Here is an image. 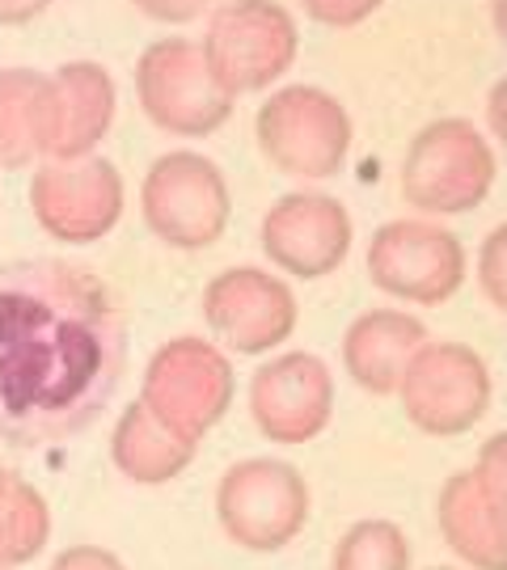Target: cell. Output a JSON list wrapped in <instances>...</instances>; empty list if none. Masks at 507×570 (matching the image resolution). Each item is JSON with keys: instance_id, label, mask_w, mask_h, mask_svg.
Listing matches in <instances>:
<instances>
[{"instance_id": "6da1fadb", "label": "cell", "mask_w": 507, "mask_h": 570, "mask_svg": "<svg viewBox=\"0 0 507 570\" xmlns=\"http://www.w3.org/2000/svg\"><path fill=\"white\" fill-rule=\"evenodd\" d=\"M127 322L110 284L60 258L0 266V440L47 449L110 406Z\"/></svg>"}, {"instance_id": "7a4b0ae2", "label": "cell", "mask_w": 507, "mask_h": 570, "mask_svg": "<svg viewBox=\"0 0 507 570\" xmlns=\"http://www.w3.org/2000/svg\"><path fill=\"white\" fill-rule=\"evenodd\" d=\"M237 397V372L228 351L199 334H178L162 343L140 376V402L169 431L203 444Z\"/></svg>"}, {"instance_id": "3957f363", "label": "cell", "mask_w": 507, "mask_h": 570, "mask_svg": "<svg viewBox=\"0 0 507 570\" xmlns=\"http://www.w3.org/2000/svg\"><path fill=\"white\" fill-rule=\"evenodd\" d=\"M495 174V148L474 122L436 119L406 144L398 186L406 204L427 216H466L487 204Z\"/></svg>"}, {"instance_id": "277c9868", "label": "cell", "mask_w": 507, "mask_h": 570, "mask_svg": "<svg viewBox=\"0 0 507 570\" xmlns=\"http://www.w3.org/2000/svg\"><path fill=\"white\" fill-rule=\"evenodd\" d=\"M313 494L304 473L280 456H245L216 482V520L233 546L250 553H280L304 532Z\"/></svg>"}, {"instance_id": "5b68a950", "label": "cell", "mask_w": 507, "mask_h": 570, "mask_svg": "<svg viewBox=\"0 0 507 570\" xmlns=\"http://www.w3.org/2000/svg\"><path fill=\"white\" fill-rule=\"evenodd\" d=\"M351 115L347 106L325 94L322 85H284L275 89L254 119V140L266 165L287 178L325 183L347 165L351 153Z\"/></svg>"}, {"instance_id": "8992f818", "label": "cell", "mask_w": 507, "mask_h": 570, "mask_svg": "<svg viewBox=\"0 0 507 570\" xmlns=\"http://www.w3.org/2000/svg\"><path fill=\"white\" fill-rule=\"evenodd\" d=\"M136 98L157 131L183 136V140L216 136L237 102L216 81L212 63L203 56V42L183 35L144 47V56L136 60Z\"/></svg>"}, {"instance_id": "52a82bcc", "label": "cell", "mask_w": 507, "mask_h": 570, "mask_svg": "<svg viewBox=\"0 0 507 570\" xmlns=\"http://www.w3.org/2000/svg\"><path fill=\"white\" fill-rule=\"evenodd\" d=\"M140 216L157 242L174 249H207L233 216L228 178L212 157L178 148L148 165L140 183Z\"/></svg>"}, {"instance_id": "ba28073f", "label": "cell", "mask_w": 507, "mask_h": 570, "mask_svg": "<svg viewBox=\"0 0 507 570\" xmlns=\"http://www.w3.org/2000/svg\"><path fill=\"white\" fill-rule=\"evenodd\" d=\"M301 30L280 0H224L203 30V56L228 98L259 94L296 63Z\"/></svg>"}, {"instance_id": "9c48e42d", "label": "cell", "mask_w": 507, "mask_h": 570, "mask_svg": "<svg viewBox=\"0 0 507 570\" xmlns=\"http://www.w3.org/2000/svg\"><path fill=\"white\" fill-rule=\"evenodd\" d=\"M490 393H495L490 367L474 346L427 338L406 364L398 402L415 431L431 440H457L487 419Z\"/></svg>"}, {"instance_id": "30bf717a", "label": "cell", "mask_w": 507, "mask_h": 570, "mask_svg": "<svg viewBox=\"0 0 507 570\" xmlns=\"http://www.w3.org/2000/svg\"><path fill=\"white\" fill-rule=\"evenodd\" d=\"M368 279L389 301L448 305L466 284V245L436 220H389L368 242Z\"/></svg>"}, {"instance_id": "8fae6325", "label": "cell", "mask_w": 507, "mask_h": 570, "mask_svg": "<svg viewBox=\"0 0 507 570\" xmlns=\"http://www.w3.org/2000/svg\"><path fill=\"white\" fill-rule=\"evenodd\" d=\"M127 186L106 157L81 161H42L30 178L35 225L60 245H94L110 237L123 220Z\"/></svg>"}, {"instance_id": "7c38bea8", "label": "cell", "mask_w": 507, "mask_h": 570, "mask_svg": "<svg viewBox=\"0 0 507 570\" xmlns=\"http://www.w3.org/2000/svg\"><path fill=\"white\" fill-rule=\"evenodd\" d=\"M203 322L233 355H266L296 334V292L263 266H228L203 287Z\"/></svg>"}, {"instance_id": "4fadbf2b", "label": "cell", "mask_w": 507, "mask_h": 570, "mask_svg": "<svg viewBox=\"0 0 507 570\" xmlns=\"http://www.w3.org/2000/svg\"><path fill=\"white\" fill-rule=\"evenodd\" d=\"M245 402L271 444H313L334 419V372L313 351H284L254 367Z\"/></svg>"}, {"instance_id": "5bb4252c", "label": "cell", "mask_w": 507, "mask_h": 570, "mask_svg": "<svg viewBox=\"0 0 507 570\" xmlns=\"http://www.w3.org/2000/svg\"><path fill=\"white\" fill-rule=\"evenodd\" d=\"M351 212L325 190H292L263 216L259 245L266 263L292 279H325L351 254Z\"/></svg>"}, {"instance_id": "9a60e30c", "label": "cell", "mask_w": 507, "mask_h": 570, "mask_svg": "<svg viewBox=\"0 0 507 570\" xmlns=\"http://www.w3.org/2000/svg\"><path fill=\"white\" fill-rule=\"evenodd\" d=\"M115 77L94 60L60 63L51 72V127H47V161H81L94 157L115 122Z\"/></svg>"}, {"instance_id": "2e32d148", "label": "cell", "mask_w": 507, "mask_h": 570, "mask_svg": "<svg viewBox=\"0 0 507 570\" xmlns=\"http://www.w3.org/2000/svg\"><path fill=\"white\" fill-rule=\"evenodd\" d=\"M436 529L469 570H507V503L478 469H457L436 494Z\"/></svg>"}, {"instance_id": "e0dca14e", "label": "cell", "mask_w": 507, "mask_h": 570, "mask_svg": "<svg viewBox=\"0 0 507 570\" xmlns=\"http://www.w3.org/2000/svg\"><path fill=\"white\" fill-rule=\"evenodd\" d=\"M427 343V326L406 308H364L343 330V367L372 397H393L406 376V364Z\"/></svg>"}, {"instance_id": "ac0fdd59", "label": "cell", "mask_w": 507, "mask_h": 570, "mask_svg": "<svg viewBox=\"0 0 507 570\" xmlns=\"http://www.w3.org/2000/svg\"><path fill=\"white\" fill-rule=\"evenodd\" d=\"M195 452H199V444H191L178 431L165 428L140 397L123 406L119 423L110 431V461L136 487H165V482L183 478L195 461Z\"/></svg>"}, {"instance_id": "d6986e66", "label": "cell", "mask_w": 507, "mask_h": 570, "mask_svg": "<svg viewBox=\"0 0 507 570\" xmlns=\"http://www.w3.org/2000/svg\"><path fill=\"white\" fill-rule=\"evenodd\" d=\"M51 127V72L0 68V169H26L47 161Z\"/></svg>"}, {"instance_id": "ffe728a7", "label": "cell", "mask_w": 507, "mask_h": 570, "mask_svg": "<svg viewBox=\"0 0 507 570\" xmlns=\"http://www.w3.org/2000/svg\"><path fill=\"white\" fill-rule=\"evenodd\" d=\"M51 541V508L35 482L18 478L0 499V570L30 567Z\"/></svg>"}, {"instance_id": "44dd1931", "label": "cell", "mask_w": 507, "mask_h": 570, "mask_svg": "<svg viewBox=\"0 0 507 570\" xmlns=\"http://www.w3.org/2000/svg\"><path fill=\"white\" fill-rule=\"evenodd\" d=\"M410 558H415V550H410V537L402 524L368 515V520H355L334 541L330 570H410Z\"/></svg>"}, {"instance_id": "7402d4cb", "label": "cell", "mask_w": 507, "mask_h": 570, "mask_svg": "<svg viewBox=\"0 0 507 570\" xmlns=\"http://www.w3.org/2000/svg\"><path fill=\"white\" fill-rule=\"evenodd\" d=\"M478 287L490 305L507 313V225H495L478 245V263H474Z\"/></svg>"}, {"instance_id": "603a6c76", "label": "cell", "mask_w": 507, "mask_h": 570, "mask_svg": "<svg viewBox=\"0 0 507 570\" xmlns=\"http://www.w3.org/2000/svg\"><path fill=\"white\" fill-rule=\"evenodd\" d=\"M386 0H301L304 18L318 21V26H330V30H351L368 21Z\"/></svg>"}, {"instance_id": "cb8c5ba5", "label": "cell", "mask_w": 507, "mask_h": 570, "mask_svg": "<svg viewBox=\"0 0 507 570\" xmlns=\"http://www.w3.org/2000/svg\"><path fill=\"white\" fill-rule=\"evenodd\" d=\"M47 570H127V562L115 550H106V546L81 541V546H68V550L56 553Z\"/></svg>"}, {"instance_id": "d4e9b609", "label": "cell", "mask_w": 507, "mask_h": 570, "mask_svg": "<svg viewBox=\"0 0 507 570\" xmlns=\"http://www.w3.org/2000/svg\"><path fill=\"white\" fill-rule=\"evenodd\" d=\"M144 18L165 21V26H183V21L203 18L207 9H216V0H131Z\"/></svg>"}, {"instance_id": "484cf974", "label": "cell", "mask_w": 507, "mask_h": 570, "mask_svg": "<svg viewBox=\"0 0 507 570\" xmlns=\"http://www.w3.org/2000/svg\"><path fill=\"white\" fill-rule=\"evenodd\" d=\"M474 469L490 482V490L507 503V431H495L487 444L478 449V461Z\"/></svg>"}, {"instance_id": "4316f807", "label": "cell", "mask_w": 507, "mask_h": 570, "mask_svg": "<svg viewBox=\"0 0 507 570\" xmlns=\"http://www.w3.org/2000/svg\"><path fill=\"white\" fill-rule=\"evenodd\" d=\"M51 9V0H0V26H26L42 18Z\"/></svg>"}, {"instance_id": "83f0119b", "label": "cell", "mask_w": 507, "mask_h": 570, "mask_svg": "<svg viewBox=\"0 0 507 570\" xmlns=\"http://www.w3.org/2000/svg\"><path fill=\"white\" fill-rule=\"evenodd\" d=\"M487 122H490V131H495V140L507 148V77L504 81H495V89H490Z\"/></svg>"}, {"instance_id": "f1b7e54d", "label": "cell", "mask_w": 507, "mask_h": 570, "mask_svg": "<svg viewBox=\"0 0 507 570\" xmlns=\"http://www.w3.org/2000/svg\"><path fill=\"white\" fill-rule=\"evenodd\" d=\"M495 30H499V39L507 47V0H495Z\"/></svg>"}, {"instance_id": "f546056e", "label": "cell", "mask_w": 507, "mask_h": 570, "mask_svg": "<svg viewBox=\"0 0 507 570\" xmlns=\"http://www.w3.org/2000/svg\"><path fill=\"white\" fill-rule=\"evenodd\" d=\"M18 478H21V473H13V469L0 461V499H4L9 490H13V482H18Z\"/></svg>"}, {"instance_id": "4dcf8cb0", "label": "cell", "mask_w": 507, "mask_h": 570, "mask_svg": "<svg viewBox=\"0 0 507 570\" xmlns=\"http://www.w3.org/2000/svg\"><path fill=\"white\" fill-rule=\"evenodd\" d=\"M431 570H452V567H431Z\"/></svg>"}]
</instances>
